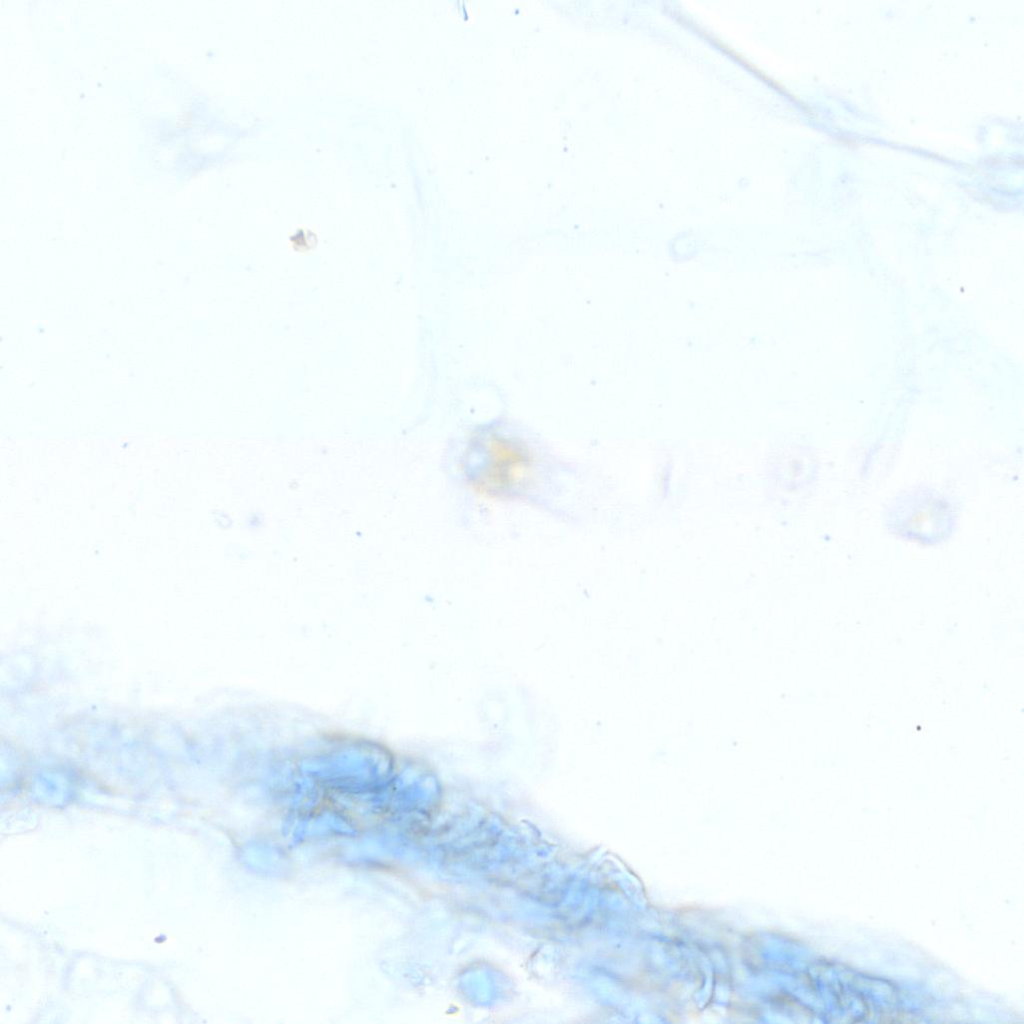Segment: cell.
<instances>
[{
  "label": "cell",
  "mask_w": 1024,
  "mask_h": 1024,
  "mask_svg": "<svg viewBox=\"0 0 1024 1024\" xmlns=\"http://www.w3.org/2000/svg\"><path fill=\"white\" fill-rule=\"evenodd\" d=\"M886 532L902 541L926 547L947 543L955 534L960 506L950 494L931 485H917L897 493L883 514Z\"/></svg>",
  "instance_id": "cell-2"
},
{
  "label": "cell",
  "mask_w": 1024,
  "mask_h": 1024,
  "mask_svg": "<svg viewBox=\"0 0 1024 1024\" xmlns=\"http://www.w3.org/2000/svg\"><path fill=\"white\" fill-rule=\"evenodd\" d=\"M461 465L472 491L491 500L527 497L539 474L537 455L528 442L497 429L474 432Z\"/></svg>",
  "instance_id": "cell-1"
}]
</instances>
